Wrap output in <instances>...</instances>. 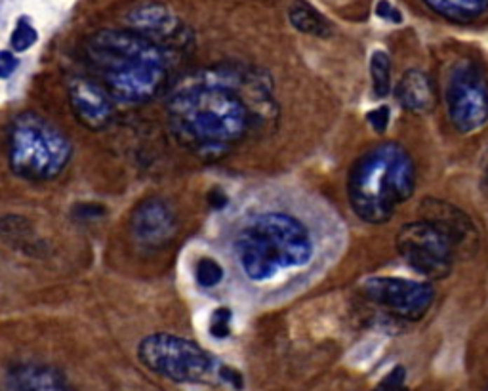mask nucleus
Masks as SVG:
<instances>
[{"label": "nucleus", "mask_w": 488, "mask_h": 391, "mask_svg": "<svg viewBox=\"0 0 488 391\" xmlns=\"http://www.w3.org/2000/svg\"><path fill=\"white\" fill-rule=\"evenodd\" d=\"M423 2L439 15L458 23L477 20L488 10V0H423Z\"/></svg>", "instance_id": "f3484780"}, {"label": "nucleus", "mask_w": 488, "mask_h": 391, "mask_svg": "<svg viewBox=\"0 0 488 391\" xmlns=\"http://www.w3.org/2000/svg\"><path fill=\"white\" fill-rule=\"evenodd\" d=\"M0 239L6 241L14 250L27 252L31 256H36L44 250V243L36 237L31 222L23 216L0 218Z\"/></svg>", "instance_id": "dca6fc26"}, {"label": "nucleus", "mask_w": 488, "mask_h": 391, "mask_svg": "<svg viewBox=\"0 0 488 391\" xmlns=\"http://www.w3.org/2000/svg\"><path fill=\"white\" fill-rule=\"evenodd\" d=\"M208 203H210V206H214V208H224L225 204H227V197H225L224 191L212 189L210 193H208Z\"/></svg>", "instance_id": "c85d7f7f"}, {"label": "nucleus", "mask_w": 488, "mask_h": 391, "mask_svg": "<svg viewBox=\"0 0 488 391\" xmlns=\"http://www.w3.org/2000/svg\"><path fill=\"white\" fill-rule=\"evenodd\" d=\"M416 189V166L410 153L399 143L386 142L368 149L353 164L347 180V197L353 212L368 223L391 220Z\"/></svg>", "instance_id": "7ed1b4c3"}, {"label": "nucleus", "mask_w": 488, "mask_h": 391, "mask_svg": "<svg viewBox=\"0 0 488 391\" xmlns=\"http://www.w3.org/2000/svg\"><path fill=\"white\" fill-rule=\"evenodd\" d=\"M2 391H75V387L54 366L25 363L8 372Z\"/></svg>", "instance_id": "4468645a"}, {"label": "nucleus", "mask_w": 488, "mask_h": 391, "mask_svg": "<svg viewBox=\"0 0 488 391\" xmlns=\"http://www.w3.org/2000/svg\"><path fill=\"white\" fill-rule=\"evenodd\" d=\"M132 31L156 42L164 50H183L191 44V31L170 8L163 4H143L128 14Z\"/></svg>", "instance_id": "9d476101"}, {"label": "nucleus", "mask_w": 488, "mask_h": 391, "mask_svg": "<svg viewBox=\"0 0 488 391\" xmlns=\"http://www.w3.org/2000/svg\"><path fill=\"white\" fill-rule=\"evenodd\" d=\"M288 18H290V23L294 25V29H298L305 34H313V37H326L330 33V27L323 15L311 8L305 2H296L292 4L290 12H288Z\"/></svg>", "instance_id": "a211bd4d"}, {"label": "nucleus", "mask_w": 488, "mask_h": 391, "mask_svg": "<svg viewBox=\"0 0 488 391\" xmlns=\"http://www.w3.org/2000/svg\"><path fill=\"white\" fill-rule=\"evenodd\" d=\"M421 220L433 223L437 230H441L454 244L456 254H466L477 250V227L469 220L466 212L456 208L454 204L441 201V199H426L420 206Z\"/></svg>", "instance_id": "f8f14e48"}, {"label": "nucleus", "mask_w": 488, "mask_h": 391, "mask_svg": "<svg viewBox=\"0 0 488 391\" xmlns=\"http://www.w3.org/2000/svg\"><path fill=\"white\" fill-rule=\"evenodd\" d=\"M137 357L149 371L177 384L203 382L212 371V357L201 345L166 332L143 338Z\"/></svg>", "instance_id": "423d86ee"}, {"label": "nucleus", "mask_w": 488, "mask_h": 391, "mask_svg": "<svg viewBox=\"0 0 488 391\" xmlns=\"http://www.w3.org/2000/svg\"><path fill=\"white\" fill-rule=\"evenodd\" d=\"M231 311L227 307H219L212 313L210 319V334L217 340H224L231 334Z\"/></svg>", "instance_id": "4be33fe9"}, {"label": "nucleus", "mask_w": 488, "mask_h": 391, "mask_svg": "<svg viewBox=\"0 0 488 391\" xmlns=\"http://www.w3.org/2000/svg\"><path fill=\"white\" fill-rule=\"evenodd\" d=\"M362 292L374 304L381 305L393 317L416 323L426 317L435 300V289L423 281L400 277H372L362 283Z\"/></svg>", "instance_id": "1a4fd4ad"}, {"label": "nucleus", "mask_w": 488, "mask_h": 391, "mask_svg": "<svg viewBox=\"0 0 488 391\" xmlns=\"http://www.w3.org/2000/svg\"><path fill=\"white\" fill-rule=\"evenodd\" d=\"M447 109L461 134L481 130L488 122V74L473 60L456 63L447 82Z\"/></svg>", "instance_id": "0eeeda50"}, {"label": "nucleus", "mask_w": 488, "mask_h": 391, "mask_svg": "<svg viewBox=\"0 0 488 391\" xmlns=\"http://www.w3.org/2000/svg\"><path fill=\"white\" fill-rule=\"evenodd\" d=\"M36 42V31L29 21L21 20L12 34V48L15 52H25Z\"/></svg>", "instance_id": "412c9836"}, {"label": "nucleus", "mask_w": 488, "mask_h": 391, "mask_svg": "<svg viewBox=\"0 0 488 391\" xmlns=\"http://www.w3.org/2000/svg\"><path fill=\"white\" fill-rule=\"evenodd\" d=\"M484 391H488V385H487V390H484Z\"/></svg>", "instance_id": "c756f323"}, {"label": "nucleus", "mask_w": 488, "mask_h": 391, "mask_svg": "<svg viewBox=\"0 0 488 391\" xmlns=\"http://www.w3.org/2000/svg\"><path fill=\"white\" fill-rule=\"evenodd\" d=\"M75 214L79 220H95V218H102L105 214V208L95 203H82L75 206Z\"/></svg>", "instance_id": "a878e982"}, {"label": "nucleus", "mask_w": 488, "mask_h": 391, "mask_svg": "<svg viewBox=\"0 0 488 391\" xmlns=\"http://www.w3.org/2000/svg\"><path fill=\"white\" fill-rule=\"evenodd\" d=\"M18 67V60L12 52H0V79H8Z\"/></svg>", "instance_id": "bb28decb"}, {"label": "nucleus", "mask_w": 488, "mask_h": 391, "mask_svg": "<svg viewBox=\"0 0 488 391\" xmlns=\"http://www.w3.org/2000/svg\"><path fill=\"white\" fill-rule=\"evenodd\" d=\"M397 100L410 113H427L435 105V86L429 74L410 69L402 74L397 86Z\"/></svg>", "instance_id": "2eb2a0df"}, {"label": "nucleus", "mask_w": 488, "mask_h": 391, "mask_svg": "<svg viewBox=\"0 0 488 391\" xmlns=\"http://www.w3.org/2000/svg\"><path fill=\"white\" fill-rule=\"evenodd\" d=\"M244 275L264 283L280 271L305 265L313 256V241L304 223L285 212L254 216L235 239Z\"/></svg>", "instance_id": "20e7f679"}, {"label": "nucleus", "mask_w": 488, "mask_h": 391, "mask_svg": "<svg viewBox=\"0 0 488 391\" xmlns=\"http://www.w3.org/2000/svg\"><path fill=\"white\" fill-rule=\"evenodd\" d=\"M219 374H222V378H224L225 382H229V384L233 385V387H238V390L243 387V376H240V374H238V372L235 371V369L224 366Z\"/></svg>", "instance_id": "cd10ccee"}, {"label": "nucleus", "mask_w": 488, "mask_h": 391, "mask_svg": "<svg viewBox=\"0 0 488 391\" xmlns=\"http://www.w3.org/2000/svg\"><path fill=\"white\" fill-rule=\"evenodd\" d=\"M176 214L163 199H145L130 216V233L147 248H161L176 235Z\"/></svg>", "instance_id": "9b49d317"}, {"label": "nucleus", "mask_w": 488, "mask_h": 391, "mask_svg": "<svg viewBox=\"0 0 488 391\" xmlns=\"http://www.w3.org/2000/svg\"><path fill=\"white\" fill-rule=\"evenodd\" d=\"M389 119H391V115H389V109L387 107H376L372 109L368 115H366V122L370 124V128L374 130V132H378V134H381V132H386L387 124H389Z\"/></svg>", "instance_id": "b1692460"}, {"label": "nucleus", "mask_w": 488, "mask_h": 391, "mask_svg": "<svg viewBox=\"0 0 488 391\" xmlns=\"http://www.w3.org/2000/svg\"><path fill=\"white\" fill-rule=\"evenodd\" d=\"M370 79L376 98H386L391 90V60L384 50H376L370 55Z\"/></svg>", "instance_id": "6ab92c4d"}, {"label": "nucleus", "mask_w": 488, "mask_h": 391, "mask_svg": "<svg viewBox=\"0 0 488 391\" xmlns=\"http://www.w3.org/2000/svg\"><path fill=\"white\" fill-rule=\"evenodd\" d=\"M71 159V143L54 124L34 113L15 117L8 135V161L14 174L31 182L60 175Z\"/></svg>", "instance_id": "39448f33"}, {"label": "nucleus", "mask_w": 488, "mask_h": 391, "mask_svg": "<svg viewBox=\"0 0 488 391\" xmlns=\"http://www.w3.org/2000/svg\"><path fill=\"white\" fill-rule=\"evenodd\" d=\"M376 15L381 18V20L391 21V23H400V21H402L400 12L389 2V0H380V2L376 4Z\"/></svg>", "instance_id": "393cba45"}, {"label": "nucleus", "mask_w": 488, "mask_h": 391, "mask_svg": "<svg viewBox=\"0 0 488 391\" xmlns=\"http://www.w3.org/2000/svg\"><path fill=\"white\" fill-rule=\"evenodd\" d=\"M397 250L410 270L429 279H445L454 265V244L441 230L426 220L402 225L397 233Z\"/></svg>", "instance_id": "6e6552de"}, {"label": "nucleus", "mask_w": 488, "mask_h": 391, "mask_svg": "<svg viewBox=\"0 0 488 391\" xmlns=\"http://www.w3.org/2000/svg\"><path fill=\"white\" fill-rule=\"evenodd\" d=\"M69 103L81 124L90 130H102L113 119L111 95L103 84L76 77L69 82Z\"/></svg>", "instance_id": "ddd939ff"}, {"label": "nucleus", "mask_w": 488, "mask_h": 391, "mask_svg": "<svg viewBox=\"0 0 488 391\" xmlns=\"http://www.w3.org/2000/svg\"><path fill=\"white\" fill-rule=\"evenodd\" d=\"M195 279L204 289L217 286L224 279V267L212 258H203V260H198L197 267H195Z\"/></svg>", "instance_id": "aec40b11"}, {"label": "nucleus", "mask_w": 488, "mask_h": 391, "mask_svg": "<svg viewBox=\"0 0 488 391\" xmlns=\"http://www.w3.org/2000/svg\"><path fill=\"white\" fill-rule=\"evenodd\" d=\"M269 98V81L254 71H210L170 98V128L185 147L222 155L250 134L258 105Z\"/></svg>", "instance_id": "f257e3e1"}, {"label": "nucleus", "mask_w": 488, "mask_h": 391, "mask_svg": "<svg viewBox=\"0 0 488 391\" xmlns=\"http://www.w3.org/2000/svg\"><path fill=\"white\" fill-rule=\"evenodd\" d=\"M405 380H407V372L402 366H395L391 374H387L386 380L378 385L376 391H407L405 387Z\"/></svg>", "instance_id": "5701e85b"}, {"label": "nucleus", "mask_w": 488, "mask_h": 391, "mask_svg": "<svg viewBox=\"0 0 488 391\" xmlns=\"http://www.w3.org/2000/svg\"><path fill=\"white\" fill-rule=\"evenodd\" d=\"M84 52L109 95L122 103L149 102L168 79L166 50L134 31H100Z\"/></svg>", "instance_id": "f03ea898"}]
</instances>
